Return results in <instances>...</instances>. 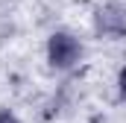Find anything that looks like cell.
I'll return each mask as SVG.
<instances>
[{"label": "cell", "mask_w": 126, "mask_h": 123, "mask_svg": "<svg viewBox=\"0 0 126 123\" xmlns=\"http://www.w3.org/2000/svg\"><path fill=\"white\" fill-rule=\"evenodd\" d=\"M79 56H82L79 38H73L70 32H53L50 35V41H47V59H50L53 67L67 70V67H73L79 62Z\"/></svg>", "instance_id": "obj_1"}, {"label": "cell", "mask_w": 126, "mask_h": 123, "mask_svg": "<svg viewBox=\"0 0 126 123\" xmlns=\"http://www.w3.org/2000/svg\"><path fill=\"white\" fill-rule=\"evenodd\" d=\"M0 123H21L15 114H9V111H0Z\"/></svg>", "instance_id": "obj_4"}, {"label": "cell", "mask_w": 126, "mask_h": 123, "mask_svg": "<svg viewBox=\"0 0 126 123\" xmlns=\"http://www.w3.org/2000/svg\"><path fill=\"white\" fill-rule=\"evenodd\" d=\"M117 88H120V100L126 103V67L120 70V79H117Z\"/></svg>", "instance_id": "obj_3"}, {"label": "cell", "mask_w": 126, "mask_h": 123, "mask_svg": "<svg viewBox=\"0 0 126 123\" xmlns=\"http://www.w3.org/2000/svg\"><path fill=\"white\" fill-rule=\"evenodd\" d=\"M97 32L109 35V38H120L126 32V12L117 3H111V6H106V9L97 12Z\"/></svg>", "instance_id": "obj_2"}]
</instances>
